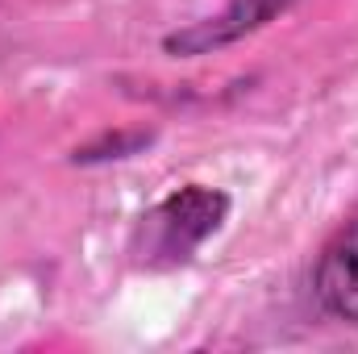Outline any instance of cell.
Returning a JSON list of instances; mask_svg holds the SVG:
<instances>
[{"label":"cell","instance_id":"3957f363","mask_svg":"<svg viewBox=\"0 0 358 354\" xmlns=\"http://www.w3.org/2000/svg\"><path fill=\"white\" fill-rule=\"evenodd\" d=\"M317 296L334 317L358 325V221L325 246L317 267Z\"/></svg>","mask_w":358,"mask_h":354},{"label":"cell","instance_id":"277c9868","mask_svg":"<svg viewBox=\"0 0 358 354\" xmlns=\"http://www.w3.org/2000/svg\"><path fill=\"white\" fill-rule=\"evenodd\" d=\"M150 142H155V134H150V129H134V134L117 129V134L96 138V142H92V146H84V150H76L71 159H76V163H108V159H129V155L146 150Z\"/></svg>","mask_w":358,"mask_h":354},{"label":"cell","instance_id":"7a4b0ae2","mask_svg":"<svg viewBox=\"0 0 358 354\" xmlns=\"http://www.w3.org/2000/svg\"><path fill=\"white\" fill-rule=\"evenodd\" d=\"M296 0H234L225 13L200 21V25H187L179 34H167V55H179V59H192V55H208L217 46H229L255 29H263L267 21H275L279 13H287Z\"/></svg>","mask_w":358,"mask_h":354},{"label":"cell","instance_id":"6da1fadb","mask_svg":"<svg viewBox=\"0 0 358 354\" xmlns=\"http://www.w3.org/2000/svg\"><path fill=\"white\" fill-rule=\"evenodd\" d=\"M229 213V196L217 187H179L176 196H167L155 213L142 217V259L146 263H183L192 259V250L213 238L221 229Z\"/></svg>","mask_w":358,"mask_h":354}]
</instances>
